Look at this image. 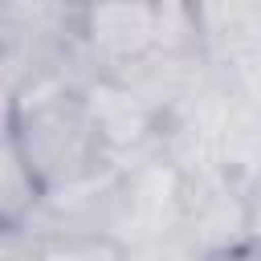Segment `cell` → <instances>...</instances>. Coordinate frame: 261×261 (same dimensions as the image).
I'll return each instance as SVG.
<instances>
[{
  "instance_id": "obj_6",
  "label": "cell",
  "mask_w": 261,
  "mask_h": 261,
  "mask_svg": "<svg viewBox=\"0 0 261 261\" xmlns=\"http://www.w3.org/2000/svg\"><path fill=\"white\" fill-rule=\"evenodd\" d=\"M200 261H261V249H245V245H228V249H216Z\"/></svg>"
},
{
  "instance_id": "obj_2",
  "label": "cell",
  "mask_w": 261,
  "mask_h": 261,
  "mask_svg": "<svg viewBox=\"0 0 261 261\" xmlns=\"http://www.w3.org/2000/svg\"><path fill=\"white\" fill-rule=\"evenodd\" d=\"M82 33L94 45L98 57L126 65L139 61L143 53L159 49V29H155V4H110V8H90L82 12Z\"/></svg>"
},
{
  "instance_id": "obj_3",
  "label": "cell",
  "mask_w": 261,
  "mask_h": 261,
  "mask_svg": "<svg viewBox=\"0 0 261 261\" xmlns=\"http://www.w3.org/2000/svg\"><path fill=\"white\" fill-rule=\"evenodd\" d=\"M45 188L33 175L29 159L20 155L16 139H0V232L24 228L41 208Z\"/></svg>"
},
{
  "instance_id": "obj_4",
  "label": "cell",
  "mask_w": 261,
  "mask_h": 261,
  "mask_svg": "<svg viewBox=\"0 0 261 261\" xmlns=\"http://www.w3.org/2000/svg\"><path fill=\"white\" fill-rule=\"evenodd\" d=\"M29 261H126L122 245L110 241V237H98V232H73V237H49L41 241Z\"/></svg>"
},
{
  "instance_id": "obj_5",
  "label": "cell",
  "mask_w": 261,
  "mask_h": 261,
  "mask_svg": "<svg viewBox=\"0 0 261 261\" xmlns=\"http://www.w3.org/2000/svg\"><path fill=\"white\" fill-rule=\"evenodd\" d=\"M16 114H20V86L0 69V139L16 135Z\"/></svg>"
},
{
  "instance_id": "obj_1",
  "label": "cell",
  "mask_w": 261,
  "mask_h": 261,
  "mask_svg": "<svg viewBox=\"0 0 261 261\" xmlns=\"http://www.w3.org/2000/svg\"><path fill=\"white\" fill-rule=\"evenodd\" d=\"M16 147L41 179L45 196L69 184H82L106 151L90 98L65 86H20L16 114Z\"/></svg>"
}]
</instances>
